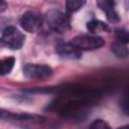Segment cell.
Returning <instances> with one entry per match:
<instances>
[{
    "mask_svg": "<svg viewBox=\"0 0 129 129\" xmlns=\"http://www.w3.org/2000/svg\"><path fill=\"white\" fill-rule=\"evenodd\" d=\"M97 5L99 6V8L104 11L107 15V19L112 22V23H116L120 20L119 14L117 13L116 9H115V3L113 1H109V0H100L97 2Z\"/></svg>",
    "mask_w": 129,
    "mask_h": 129,
    "instance_id": "obj_8",
    "label": "cell"
},
{
    "mask_svg": "<svg viewBox=\"0 0 129 129\" xmlns=\"http://www.w3.org/2000/svg\"><path fill=\"white\" fill-rule=\"evenodd\" d=\"M75 46L82 50H95L104 45V39L95 34H81L71 41Z\"/></svg>",
    "mask_w": 129,
    "mask_h": 129,
    "instance_id": "obj_3",
    "label": "cell"
},
{
    "mask_svg": "<svg viewBox=\"0 0 129 129\" xmlns=\"http://www.w3.org/2000/svg\"><path fill=\"white\" fill-rule=\"evenodd\" d=\"M87 29L89 30V32H91L92 34L97 35V33L99 32H109L110 31V27L108 26V24H106L105 22L101 21V20H97V19H93L91 21H89L87 23Z\"/></svg>",
    "mask_w": 129,
    "mask_h": 129,
    "instance_id": "obj_9",
    "label": "cell"
},
{
    "mask_svg": "<svg viewBox=\"0 0 129 129\" xmlns=\"http://www.w3.org/2000/svg\"><path fill=\"white\" fill-rule=\"evenodd\" d=\"M14 63H15V58L12 56L0 59V76H5L9 74L12 71Z\"/></svg>",
    "mask_w": 129,
    "mask_h": 129,
    "instance_id": "obj_11",
    "label": "cell"
},
{
    "mask_svg": "<svg viewBox=\"0 0 129 129\" xmlns=\"http://www.w3.org/2000/svg\"><path fill=\"white\" fill-rule=\"evenodd\" d=\"M85 4V0H68L66 2V9L69 13H75L79 11Z\"/></svg>",
    "mask_w": 129,
    "mask_h": 129,
    "instance_id": "obj_12",
    "label": "cell"
},
{
    "mask_svg": "<svg viewBox=\"0 0 129 129\" xmlns=\"http://www.w3.org/2000/svg\"><path fill=\"white\" fill-rule=\"evenodd\" d=\"M56 53L63 57L69 59H79L82 56V51L75 46L71 41L70 42H59L55 46Z\"/></svg>",
    "mask_w": 129,
    "mask_h": 129,
    "instance_id": "obj_7",
    "label": "cell"
},
{
    "mask_svg": "<svg viewBox=\"0 0 129 129\" xmlns=\"http://www.w3.org/2000/svg\"><path fill=\"white\" fill-rule=\"evenodd\" d=\"M24 34L14 26H7L0 37L1 44L12 50L20 49L24 44Z\"/></svg>",
    "mask_w": 129,
    "mask_h": 129,
    "instance_id": "obj_2",
    "label": "cell"
},
{
    "mask_svg": "<svg viewBox=\"0 0 129 129\" xmlns=\"http://www.w3.org/2000/svg\"><path fill=\"white\" fill-rule=\"evenodd\" d=\"M47 27L57 33H63L70 29V18L57 9H50L44 15Z\"/></svg>",
    "mask_w": 129,
    "mask_h": 129,
    "instance_id": "obj_1",
    "label": "cell"
},
{
    "mask_svg": "<svg viewBox=\"0 0 129 129\" xmlns=\"http://www.w3.org/2000/svg\"><path fill=\"white\" fill-rule=\"evenodd\" d=\"M22 71L24 77L28 79H43L52 74V69L49 66L40 63H26Z\"/></svg>",
    "mask_w": 129,
    "mask_h": 129,
    "instance_id": "obj_6",
    "label": "cell"
},
{
    "mask_svg": "<svg viewBox=\"0 0 129 129\" xmlns=\"http://www.w3.org/2000/svg\"><path fill=\"white\" fill-rule=\"evenodd\" d=\"M6 9H7V3L4 2V1H1V0H0V13L4 12Z\"/></svg>",
    "mask_w": 129,
    "mask_h": 129,
    "instance_id": "obj_15",
    "label": "cell"
},
{
    "mask_svg": "<svg viewBox=\"0 0 129 129\" xmlns=\"http://www.w3.org/2000/svg\"><path fill=\"white\" fill-rule=\"evenodd\" d=\"M0 120L5 121H29V122H35L40 123L45 120V118L41 115L37 114H29V113H19V112H13L10 110H6L3 108H0Z\"/></svg>",
    "mask_w": 129,
    "mask_h": 129,
    "instance_id": "obj_5",
    "label": "cell"
},
{
    "mask_svg": "<svg viewBox=\"0 0 129 129\" xmlns=\"http://www.w3.org/2000/svg\"><path fill=\"white\" fill-rule=\"evenodd\" d=\"M115 35H116V40L127 44L128 43V31L124 28H118L115 30Z\"/></svg>",
    "mask_w": 129,
    "mask_h": 129,
    "instance_id": "obj_13",
    "label": "cell"
},
{
    "mask_svg": "<svg viewBox=\"0 0 129 129\" xmlns=\"http://www.w3.org/2000/svg\"><path fill=\"white\" fill-rule=\"evenodd\" d=\"M89 129H112V128L106 121L102 119H97L90 124Z\"/></svg>",
    "mask_w": 129,
    "mask_h": 129,
    "instance_id": "obj_14",
    "label": "cell"
},
{
    "mask_svg": "<svg viewBox=\"0 0 129 129\" xmlns=\"http://www.w3.org/2000/svg\"><path fill=\"white\" fill-rule=\"evenodd\" d=\"M42 15L35 10H28L24 12L20 18V25L21 27L29 32V33H34L37 32L38 29L42 25Z\"/></svg>",
    "mask_w": 129,
    "mask_h": 129,
    "instance_id": "obj_4",
    "label": "cell"
},
{
    "mask_svg": "<svg viewBox=\"0 0 129 129\" xmlns=\"http://www.w3.org/2000/svg\"><path fill=\"white\" fill-rule=\"evenodd\" d=\"M129 127H128V125H124V126H121V127H119L118 129H128Z\"/></svg>",
    "mask_w": 129,
    "mask_h": 129,
    "instance_id": "obj_16",
    "label": "cell"
},
{
    "mask_svg": "<svg viewBox=\"0 0 129 129\" xmlns=\"http://www.w3.org/2000/svg\"><path fill=\"white\" fill-rule=\"evenodd\" d=\"M111 50L112 52L118 56V57H122L125 58L128 56V48H127V44H124L118 40H115L112 44H111Z\"/></svg>",
    "mask_w": 129,
    "mask_h": 129,
    "instance_id": "obj_10",
    "label": "cell"
}]
</instances>
